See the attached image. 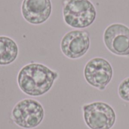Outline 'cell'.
<instances>
[{"instance_id": "obj_1", "label": "cell", "mask_w": 129, "mask_h": 129, "mask_svg": "<svg viewBox=\"0 0 129 129\" xmlns=\"http://www.w3.org/2000/svg\"><path fill=\"white\" fill-rule=\"evenodd\" d=\"M57 77V72L43 64L31 63L20 70L17 82L20 90L26 94L40 96L51 89Z\"/></svg>"}, {"instance_id": "obj_2", "label": "cell", "mask_w": 129, "mask_h": 129, "mask_svg": "<svg viewBox=\"0 0 129 129\" xmlns=\"http://www.w3.org/2000/svg\"><path fill=\"white\" fill-rule=\"evenodd\" d=\"M64 21L73 28H85L96 18V9L89 0H64Z\"/></svg>"}, {"instance_id": "obj_3", "label": "cell", "mask_w": 129, "mask_h": 129, "mask_svg": "<svg viewBox=\"0 0 129 129\" xmlns=\"http://www.w3.org/2000/svg\"><path fill=\"white\" fill-rule=\"evenodd\" d=\"M43 118L44 109L42 104L33 99H24L19 101L12 110L13 121L23 128L37 127Z\"/></svg>"}, {"instance_id": "obj_4", "label": "cell", "mask_w": 129, "mask_h": 129, "mask_svg": "<svg viewBox=\"0 0 129 129\" xmlns=\"http://www.w3.org/2000/svg\"><path fill=\"white\" fill-rule=\"evenodd\" d=\"M84 119L91 129H110L116 122L114 110L104 102H94L83 106Z\"/></svg>"}, {"instance_id": "obj_5", "label": "cell", "mask_w": 129, "mask_h": 129, "mask_svg": "<svg viewBox=\"0 0 129 129\" xmlns=\"http://www.w3.org/2000/svg\"><path fill=\"white\" fill-rule=\"evenodd\" d=\"M84 76L89 85L103 91L113 78V68L107 60L95 57L86 63Z\"/></svg>"}, {"instance_id": "obj_6", "label": "cell", "mask_w": 129, "mask_h": 129, "mask_svg": "<svg viewBox=\"0 0 129 129\" xmlns=\"http://www.w3.org/2000/svg\"><path fill=\"white\" fill-rule=\"evenodd\" d=\"M104 42L110 51L119 56H129V28L122 23L107 26Z\"/></svg>"}, {"instance_id": "obj_7", "label": "cell", "mask_w": 129, "mask_h": 129, "mask_svg": "<svg viewBox=\"0 0 129 129\" xmlns=\"http://www.w3.org/2000/svg\"><path fill=\"white\" fill-rule=\"evenodd\" d=\"M90 47L89 34L86 31L73 30L64 35L60 42L63 54L71 59H76L86 54Z\"/></svg>"}, {"instance_id": "obj_8", "label": "cell", "mask_w": 129, "mask_h": 129, "mask_svg": "<svg viewBox=\"0 0 129 129\" xmlns=\"http://www.w3.org/2000/svg\"><path fill=\"white\" fill-rule=\"evenodd\" d=\"M23 18L31 24L45 22L51 13V0H23L21 5Z\"/></svg>"}, {"instance_id": "obj_9", "label": "cell", "mask_w": 129, "mask_h": 129, "mask_svg": "<svg viewBox=\"0 0 129 129\" xmlns=\"http://www.w3.org/2000/svg\"><path fill=\"white\" fill-rule=\"evenodd\" d=\"M18 55V46L11 38L0 36V65L5 66L13 63Z\"/></svg>"}, {"instance_id": "obj_10", "label": "cell", "mask_w": 129, "mask_h": 129, "mask_svg": "<svg viewBox=\"0 0 129 129\" xmlns=\"http://www.w3.org/2000/svg\"><path fill=\"white\" fill-rule=\"evenodd\" d=\"M118 91L119 94L122 100L129 101V77L122 81L119 84Z\"/></svg>"}]
</instances>
